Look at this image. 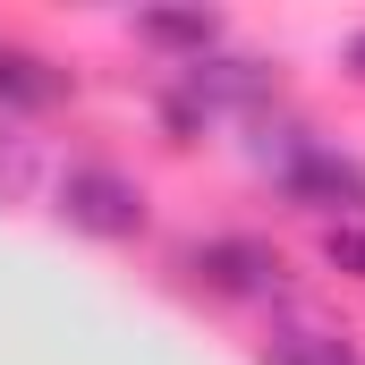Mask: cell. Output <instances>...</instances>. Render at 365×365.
<instances>
[{"instance_id":"7a4b0ae2","label":"cell","mask_w":365,"mask_h":365,"mask_svg":"<svg viewBox=\"0 0 365 365\" xmlns=\"http://www.w3.org/2000/svg\"><path fill=\"white\" fill-rule=\"evenodd\" d=\"M51 212L68 221V230H86V238H110V247H128V238H145V187L128 179L119 162H68L60 187H51Z\"/></svg>"},{"instance_id":"52a82bcc","label":"cell","mask_w":365,"mask_h":365,"mask_svg":"<svg viewBox=\"0 0 365 365\" xmlns=\"http://www.w3.org/2000/svg\"><path fill=\"white\" fill-rule=\"evenodd\" d=\"M136 34H145L153 51H179V68L221 51V17H212V9H145V17H136Z\"/></svg>"},{"instance_id":"8992f818","label":"cell","mask_w":365,"mask_h":365,"mask_svg":"<svg viewBox=\"0 0 365 365\" xmlns=\"http://www.w3.org/2000/svg\"><path fill=\"white\" fill-rule=\"evenodd\" d=\"M264 365H365V357L349 349V331H340V323L289 314V323L272 331V349H264Z\"/></svg>"},{"instance_id":"ba28073f","label":"cell","mask_w":365,"mask_h":365,"mask_svg":"<svg viewBox=\"0 0 365 365\" xmlns=\"http://www.w3.org/2000/svg\"><path fill=\"white\" fill-rule=\"evenodd\" d=\"M43 179V162H34V145L26 136H0V204H26V187Z\"/></svg>"},{"instance_id":"30bf717a","label":"cell","mask_w":365,"mask_h":365,"mask_svg":"<svg viewBox=\"0 0 365 365\" xmlns=\"http://www.w3.org/2000/svg\"><path fill=\"white\" fill-rule=\"evenodd\" d=\"M340 68H349V77H357V86H365V26H357V34H349V43H340Z\"/></svg>"},{"instance_id":"5b68a950","label":"cell","mask_w":365,"mask_h":365,"mask_svg":"<svg viewBox=\"0 0 365 365\" xmlns=\"http://www.w3.org/2000/svg\"><path fill=\"white\" fill-rule=\"evenodd\" d=\"M60 102H68V68L0 34V110H60Z\"/></svg>"},{"instance_id":"277c9868","label":"cell","mask_w":365,"mask_h":365,"mask_svg":"<svg viewBox=\"0 0 365 365\" xmlns=\"http://www.w3.org/2000/svg\"><path fill=\"white\" fill-rule=\"evenodd\" d=\"M280 77L264 60H238V51H212V60H187L179 68V102L195 119H212V110H238V119H264L272 110Z\"/></svg>"},{"instance_id":"3957f363","label":"cell","mask_w":365,"mask_h":365,"mask_svg":"<svg viewBox=\"0 0 365 365\" xmlns=\"http://www.w3.org/2000/svg\"><path fill=\"white\" fill-rule=\"evenodd\" d=\"M187 272L204 280L212 297H238V306H272V297H289V264H280V247H264V238H195L187 247Z\"/></svg>"},{"instance_id":"9c48e42d","label":"cell","mask_w":365,"mask_h":365,"mask_svg":"<svg viewBox=\"0 0 365 365\" xmlns=\"http://www.w3.org/2000/svg\"><path fill=\"white\" fill-rule=\"evenodd\" d=\"M323 264H331V272H349V280H365V221L323 230Z\"/></svg>"},{"instance_id":"6da1fadb","label":"cell","mask_w":365,"mask_h":365,"mask_svg":"<svg viewBox=\"0 0 365 365\" xmlns=\"http://www.w3.org/2000/svg\"><path fill=\"white\" fill-rule=\"evenodd\" d=\"M255 128V170H272V187L297 204V212H323L331 230L340 221H365V162L357 153H340L331 136H314V128H297V119H247Z\"/></svg>"}]
</instances>
